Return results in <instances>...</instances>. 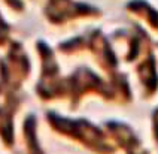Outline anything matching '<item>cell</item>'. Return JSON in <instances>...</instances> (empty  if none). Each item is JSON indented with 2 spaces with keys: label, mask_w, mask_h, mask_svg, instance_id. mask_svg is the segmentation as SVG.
Here are the masks:
<instances>
[{
  "label": "cell",
  "mask_w": 158,
  "mask_h": 154,
  "mask_svg": "<svg viewBox=\"0 0 158 154\" xmlns=\"http://www.w3.org/2000/svg\"><path fill=\"white\" fill-rule=\"evenodd\" d=\"M52 126L58 133L76 141L96 154H114L116 150V147L106 138L105 133L88 121L84 120L72 121L64 118H54Z\"/></svg>",
  "instance_id": "6da1fadb"
},
{
  "label": "cell",
  "mask_w": 158,
  "mask_h": 154,
  "mask_svg": "<svg viewBox=\"0 0 158 154\" xmlns=\"http://www.w3.org/2000/svg\"><path fill=\"white\" fill-rule=\"evenodd\" d=\"M107 132L116 141L118 147L125 151V154H148V151L142 147L139 138L128 126L121 123H109Z\"/></svg>",
  "instance_id": "7a4b0ae2"
}]
</instances>
